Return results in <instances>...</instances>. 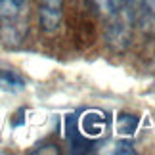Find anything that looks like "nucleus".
<instances>
[{
    "mask_svg": "<svg viewBox=\"0 0 155 155\" xmlns=\"http://www.w3.org/2000/svg\"><path fill=\"white\" fill-rule=\"evenodd\" d=\"M25 88V81L21 75H17L15 71H8V69H0V90L4 92H21Z\"/></svg>",
    "mask_w": 155,
    "mask_h": 155,
    "instance_id": "4",
    "label": "nucleus"
},
{
    "mask_svg": "<svg viewBox=\"0 0 155 155\" xmlns=\"http://www.w3.org/2000/svg\"><path fill=\"white\" fill-rule=\"evenodd\" d=\"M105 124H107V121H105L104 113H100V111H86L84 115H82V121H81L82 132H84L86 136L104 134Z\"/></svg>",
    "mask_w": 155,
    "mask_h": 155,
    "instance_id": "3",
    "label": "nucleus"
},
{
    "mask_svg": "<svg viewBox=\"0 0 155 155\" xmlns=\"http://www.w3.org/2000/svg\"><path fill=\"white\" fill-rule=\"evenodd\" d=\"M98 6L100 12H104V14H113L121 6V0H98Z\"/></svg>",
    "mask_w": 155,
    "mask_h": 155,
    "instance_id": "6",
    "label": "nucleus"
},
{
    "mask_svg": "<svg viewBox=\"0 0 155 155\" xmlns=\"http://www.w3.org/2000/svg\"><path fill=\"white\" fill-rule=\"evenodd\" d=\"M138 123L140 119L136 115H130V113H121L115 121V128H117V134L121 136H132L138 128Z\"/></svg>",
    "mask_w": 155,
    "mask_h": 155,
    "instance_id": "5",
    "label": "nucleus"
},
{
    "mask_svg": "<svg viewBox=\"0 0 155 155\" xmlns=\"http://www.w3.org/2000/svg\"><path fill=\"white\" fill-rule=\"evenodd\" d=\"M146 4L150 6V10H153V12H155V0H146Z\"/></svg>",
    "mask_w": 155,
    "mask_h": 155,
    "instance_id": "7",
    "label": "nucleus"
},
{
    "mask_svg": "<svg viewBox=\"0 0 155 155\" xmlns=\"http://www.w3.org/2000/svg\"><path fill=\"white\" fill-rule=\"evenodd\" d=\"M63 0H38V21L46 33H54L61 23Z\"/></svg>",
    "mask_w": 155,
    "mask_h": 155,
    "instance_id": "2",
    "label": "nucleus"
},
{
    "mask_svg": "<svg viewBox=\"0 0 155 155\" xmlns=\"http://www.w3.org/2000/svg\"><path fill=\"white\" fill-rule=\"evenodd\" d=\"M27 0H0V31L2 38L17 40L23 29V14Z\"/></svg>",
    "mask_w": 155,
    "mask_h": 155,
    "instance_id": "1",
    "label": "nucleus"
}]
</instances>
